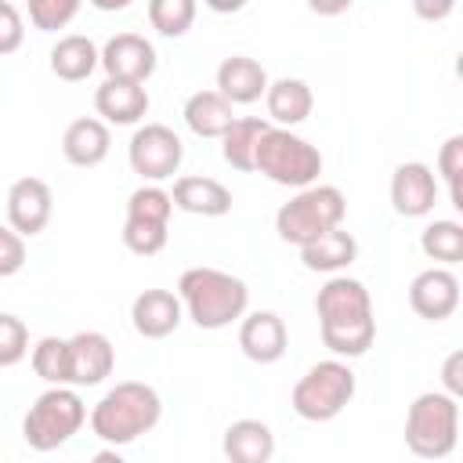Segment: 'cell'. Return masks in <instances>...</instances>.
I'll return each mask as SVG.
<instances>
[{"label": "cell", "instance_id": "obj_1", "mask_svg": "<svg viewBox=\"0 0 463 463\" xmlns=\"http://www.w3.org/2000/svg\"><path fill=\"white\" fill-rule=\"evenodd\" d=\"M315 311H318V329H322V344L340 354V358H358L373 347L376 340V318H373V300L369 289L358 279L347 275H333L318 297H315Z\"/></svg>", "mask_w": 463, "mask_h": 463}, {"label": "cell", "instance_id": "obj_2", "mask_svg": "<svg viewBox=\"0 0 463 463\" xmlns=\"http://www.w3.org/2000/svg\"><path fill=\"white\" fill-rule=\"evenodd\" d=\"M163 416V398L156 387L123 380L90 409V430L105 445H130L141 434H148Z\"/></svg>", "mask_w": 463, "mask_h": 463}, {"label": "cell", "instance_id": "obj_3", "mask_svg": "<svg viewBox=\"0 0 463 463\" xmlns=\"http://www.w3.org/2000/svg\"><path fill=\"white\" fill-rule=\"evenodd\" d=\"M177 297L199 329H224L242 318L250 304L246 282L217 268H188L177 279Z\"/></svg>", "mask_w": 463, "mask_h": 463}, {"label": "cell", "instance_id": "obj_4", "mask_svg": "<svg viewBox=\"0 0 463 463\" xmlns=\"http://www.w3.org/2000/svg\"><path fill=\"white\" fill-rule=\"evenodd\" d=\"M344 213H347V199L336 184H307V188H297V195L279 206L275 232L282 242L300 250L318 235H326L329 228L344 224Z\"/></svg>", "mask_w": 463, "mask_h": 463}, {"label": "cell", "instance_id": "obj_5", "mask_svg": "<svg viewBox=\"0 0 463 463\" xmlns=\"http://www.w3.org/2000/svg\"><path fill=\"white\" fill-rule=\"evenodd\" d=\"M253 170L282 188H307L322 174V152L311 141H304L300 134H293L289 127L268 123V130L257 141Z\"/></svg>", "mask_w": 463, "mask_h": 463}, {"label": "cell", "instance_id": "obj_6", "mask_svg": "<svg viewBox=\"0 0 463 463\" xmlns=\"http://www.w3.org/2000/svg\"><path fill=\"white\" fill-rule=\"evenodd\" d=\"M459 441V398L449 391L420 394L405 412V445L420 459H445Z\"/></svg>", "mask_w": 463, "mask_h": 463}, {"label": "cell", "instance_id": "obj_7", "mask_svg": "<svg viewBox=\"0 0 463 463\" xmlns=\"http://www.w3.org/2000/svg\"><path fill=\"white\" fill-rule=\"evenodd\" d=\"M87 423V405L83 398L69 387V383H51L25 412L22 420V438L29 449L36 452H51L58 445H65L72 434H80V427Z\"/></svg>", "mask_w": 463, "mask_h": 463}, {"label": "cell", "instance_id": "obj_8", "mask_svg": "<svg viewBox=\"0 0 463 463\" xmlns=\"http://www.w3.org/2000/svg\"><path fill=\"white\" fill-rule=\"evenodd\" d=\"M354 398V373L336 362V358H326L318 365H311L297 383H293V394H289V405L300 420H311V423H326V420H336L347 402Z\"/></svg>", "mask_w": 463, "mask_h": 463}, {"label": "cell", "instance_id": "obj_9", "mask_svg": "<svg viewBox=\"0 0 463 463\" xmlns=\"http://www.w3.org/2000/svg\"><path fill=\"white\" fill-rule=\"evenodd\" d=\"M127 156H130V170L141 177V181H166L181 170V159H184V145L181 137L163 127V123H145L134 130L130 145H127Z\"/></svg>", "mask_w": 463, "mask_h": 463}, {"label": "cell", "instance_id": "obj_10", "mask_svg": "<svg viewBox=\"0 0 463 463\" xmlns=\"http://www.w3.org/2000/svg\"><path fill=\"white\" fill-rule=\"evenodd\" d=\"M51 213H54V195H51V184L47 181H40V177H18L11 184V192H7V224L22 239L40 235L51 224Z\"/></svg>", "mask_w": 463, "mask_h": 463}, {"label": "cell", "instance_id": "obj_11", "mask_svg": "<svg viewBox=\"0 0 463 463\" xmlns=\"http://www.w3.org/2000/svg\"><path fill=\"white\" fill-rule=\"evenodd\" d=\"M98 65L105 69L109 80H130V83H145L156 72V47L137 36V33H116L105 47Z\"/></svg>", "mask_w": 463, "mask_h": 463}, {"label": "cell", "instance_id": "obj_12", "mask_svg": "<svg viewBox=\"0 0 463 463\" xmlns=\"http://www.w3.org/2000/svg\"><path fill=\"white\" fill-rule=\"evenodd\" d=\"M438 203V174L427 163H402L391 174V206L398 217H427Z\"/></svg>", "mask_w": 463, "mask_h": 463}, {"label": "cell", "instance_id": "obj_13", "mask_svg": "<svg viewBox=\"0 0 463 463\" xmlns=\"http://www.w3.org/2000/svg\"><path fill=\"white\" fill-rule=\"evenodd\" d=\"M409 304L427 322H445L459 307V279L449 268H427L409 286Z\"/></svg>", "mask_w": 463, "mask_h": 463}, {"label": "cell", "instance_id": "obj_14", "mask_svg": "<svg viewBox=\"0 0 463 463\" xmlns=\"http://www.w3.org/2000/svg\"><path fill=\"white\" fill-rule=\"evenodd\" d=\"M116 369V347L105 333H76L69 336V387H94Z\"/></svg>", "mask_w": 463, "mask_h": 463}, {"label": "cell", "instance_id": "obj_15", "mask_svg": "<svg viewBox=\"0 0 463 463\" xmlns=\"http://www.w3.org/2000/svg\"><path fill=\"white\" fill-rule=\"evenodd\" d=\"M184 318V307H181V297L170 293V289H145L134 297L130 304V322L134 329L145 336V340H163L170 336Z\"/></svg>", "mask_w": 463, "mask_h": 463}, {"label": "cell", "instance_id": "obj_16", "mask_svg": "<svg viewBox=\"0 0 463 463\" xmlns=\"http://www.w3.org/2000/svg\"><path fill=\"white\" fill-rule=\"evenodd\" d=\"M286 344H289V333H286V322L275 311H253L239 326V347L250 362L271 365L286 354Z\"/></svg>", "mask_w": 463, "mask_h": 463}, {"label": "cell", "instance_id": "obj_17", "mask_svg": "<svg viewBox=\"0 0 463 463\" xmlns=\"http://www.w3.org/2000/svg\"><path fill=\"white\" fill-rule=\"evenodd\" d=\"M268 72L257 58H246V54H232L217 65V90L232 101V105H253L264 98L268 90Z\"/></svg>", "mask_w": 463, "mask_h": 463}, {"label": "cell", "instance_id": "obj_18", "mask_svg": "<svg viewBox=\"0 0 463 463\" xmlns=\"http://www.w3.org/2000/svg\"><path fill=\"white\" fill-rule=\"evenodd\" d=\"M94 109L105 123L116 127H130L137 119H145L148 112V90L145 83H130V80H105L94 90Z\"/></svg>", "mask_w": 463, "mask_h": 463}, {"label": "cell", "instance_id": "obj_19", "mask_svg": "<svg viewBox=\"0 0 463 463\" xmlns=\"http://www.w3.org/2000/svg\"><path fill=\"white\" fill-rule=\"evenodd\" d=\"M112 148V134H109V123L98 119V116H80L65 127V137H61V152L72 166H98Z\"/></svg>", "mask_w": 463, "mask_h": 463}, {"label": "cell", "instance_id": "obj_20", "mask_svg": "<svg viewBox=\"0 0 463 463\" xmlns=\"http://www.w3.org/2000/svg\"><path fill=\"white\" fill-rule=\"evenodd\" d=\"M174 206L184 210V213H195V217H224L232 210V192L213 181V177H177L174 181V192H170Z\"/></svg>", "mask_w": 463, "mask_h": 463}, {"label": "cell", "instance_id": "obj_21", "mask_svg": "<svg viewBox=\"0 0 463 463\" xmlns=\"http://www.w3.org/2000/svg\"><path fill=\"white\" fill-rule=\"evenodd\" d=\"M264 105H268V116H271L275 127H289V130H293L297 123H304V119L311 116L315 98H311V87H307L304 80L282 76V80L268 83Z\"/></svg>", "mask_w": 463, "mask_h": 463}, {"label": "cell", "instance_id": "obj_22", "mask_svg": "<svg viewBox=\"0 0 463 463\" xmlns=\"http://www.w3.org/2000/svg\"><path fill=\"white\" fill-rule=\"evenodd\" d=\"M232 463H268L275 456V434L260 420H235L221 441Z\"/></svg>", "mask_w": 463, "mask_h": 463}, {"label": "cell", "instance_id": "obj_23", "mask_svg": "<svg viewBox=\"0 0 463 463\" xmlns=\"http://www.w3.org/2000/svg\"><path fill=\"white\" fill-rule=\"evenodd\" d=\"M354 257H358V242H354V235L344 232L340 224L329 228L326 235H318L315 242L300 246V260H304L307 271H326V275H333V271H344L347 264H354Z\"/></svg>", "mask_w": 463, "mask_h": 463}, {"label": "cell", "instance_id": "obj_24", "mask_svg": "<svg viewBox=\"0 0 463 463\" xmlns=\"http://www.w3.org/2000/svg\"><path fill=\"white\" fill-rule=\"evenodd\" d=\"M184 123L195 137H221L235 123V112L221 90H195L184 101Z\"/></svg>", "mask_w": 463, "mask_h": 463}, {"label": "cell", "instance_id": "obj_25", "mask_svg": "<svg viewBox=\"0 0 463 463\" xmlns=\"http://www.w3.org/2000/svg\"><path fill=\"white\" fill-rule=\"evenodd\" d=\"M98 58H101V51L94 47V40L72 33V36H61L51 47V72L65 83H80L98 69Z\"/></svg>", "mask_w": 463, "mask_h": 463}, {"label": "cell", "instance_id": "obj_26", "mask_svg": "<svg viewBox=\"0 0 463 463\" xmlns=\"http://www.w3.org/2000/svg\"><path fill=\"white\" fill-rule=\"evenodd\" d=\"M268 130V119H257V116H246V119H235L224 134H221V152H224V163L235 166V170H253V156H257V141L260 134Z\"/></svg>", "mask_w": 463, "mask_h": 463}, {"label": "cell", "instance_id": "obj_27", "mask_svg": "<svg viewBox=\"0 0 463 463\" xmlns=\"http://www.w3.org/2000/svg\"><path fill=\"white\" fill-rule=\"evenodd\" d=\"M420 250L438 264H459L463 260V224L459 221H430L420 235Z\"/></svg>", "mask_w": 463, "mask_h": 463}, {"label": "cell", "instance_id": "obj_28", "mask_svg": "<svg viewBox=\"0 0 463 463\" xmlns=\"http://www.w3.org/2000/svg\"><path fill=\"white\" fill-rule=\"evenodd\" d=\"M166 235H170V221H152L134 213H127L123 221V246L137 257H156L166 246Z\"/></svg>", "mask_w": 463, "mask_h": 463}, {"label": "cell", "instance_id": "obj_29", "mask_svg": "<svg viewBox=\"0 0 463 463\" xmlns=\"http://www.w3.org/2000/svg\"><path fill=\"white\" fill-rule=\"evenodd\" d=\"M195 7L199 0H148V22L159 36H184L195 22Z\"/></svg>", "mask_w": 463, "mask_h": 463}, {"label": "cell", "instance_id": "obj_30", "mask_svg": "<svg viewBox=\"0 0 463 463\" xmlns=\"http://www.w3.org/2000/svg\"><path fill=\"white\" fill-rule=\"evenodd\" d=\"M33 373L47 383H69V340L43 336L33 347Z\"/></svg>", "mask_w": 463, "mask_h": 463}, {"label": "cell", "instance_id": "obj_31", "mask_svg": "<svg viewBox=\"0 0 463 463\" xmlns=\"http://www.w3.org/2000/svg\"><path fill=\"white\" fill-rule=\"evenodd\" d=\"M83 0H29V22L40 33H58L80 14Z\"/></svg>", "mask_w": 463, "mask_h": 463}, {"label": "cell", "instance_id": "obj_32", "mask_svg": "<svg viewBox=\"0 0 463 463\" xmlns=\"http://www.w3.org/2000/svg\"><path fill=\"white\" fill-rule=\"evenodd\" d=\"M127 213H134V217H152V221H170V213H174V199H170V192H163L159 184H141V188H134L130 192V199H127Z\"/></svg>", "mask_w": 463, "mask_h": 463}, {"label": "cell", "instance_id": "obj_33", "mask_svg": "<svg viewBox=\"0 0 463 463\" xmlns=\"http://www.w3.org/2000/svg\"><path fill=\"white\" fill-rule=\"evenodd\" d=\"M438 174L449 184V199L456 210H463V192H459V174H463V134H452L441 152H438Z\"/></svg>", "mask_w": 463, "mask_h": 463}, {"label": "cell", "instance_id": "obj_34", "mask_svg": "<svg viewBox=\"0 0 463 463\" xmlns=\"http://www.w3.org/2000/svg\"><path fill=\"white\" fill-rule=\"evenodd\" d=\"M29 354V329L14 315H0V369L18 365Z\"/></svg>", "mask_w": 463, "mask_h": 463}, {"label": "cell", "instance_id": "obj_35", "mask_svg": "<svg viewBox=\"0 0 463 463\" xmlns=\"http://www.w3.org/2000/svg\"><path fill=\"white\" fill-rule=\"evenodd\" d=\"M22 40H25V22H22L18 7L7 4V0H0V58L4 54H14L22 47Z\"/></svg>", "mask_w": 463, "mask_h": 463}, {"label": "cell", "instance_id": "obj_36", "mask_svg": "<svg viewBox=\"0 0 463 463\" xmlns=\"http://www.w3.org/2000/svg\"><path fill=\"white\" fill-rule=\"evenodd\" d=\"M22 264H25V239L14 228H4L0 224V279L18 275Z\"/></svg>", "mask_w": 463, "mask_h": 463}, {"label": "cell", "instance_id": "obj_37", "mask_svg": "<svg viewBox=\"0 0 463 463\" xmlns=\"http://www.w3.org/2000/svg\"><path fill=\"white\" fill-rule=\"evenodd\" d=\"M441 383H445V391H449L452 398H459V394H463V351H452V354L445 358Z\"/></svg>", "mask_w": 463, "mask_h": 463}, {"label": "cell", "instance_id": "obj_38", "mask_svg": "<svg viewBox=\"0 0 463 463\" xmlns=\"http://www.w3.org/2000/svg\"><path fill=\"white\" fill-rule=\"evenodd\" d=\"M412 11L423 22H445L456 11V0H412Z\"/></svg>", "mask_w": 463, "mask_h": 463}, {"label": "cell", "instance_id": "obj_39", "mask_svg": "<svg viewBox=\"0 0 463 463\" xmlns=\"http://www.w3.org/2000/svg\"><path fill=\"white\" fill-rule=\"evenodd\" d=\"M354 0H307V7L315 11V14H322V18H333V14H344L347 7H351Z\"/></svg>", "mask_w": 463, "mask_h": 463}, {"label": "cell", "instance_id": "obj_40", "mask_svg": "<svg viewBox=\"0 0 463 463\" xmlns=\"http://www.w3.org/2000/svg\"><path fill=\"white\" fill-rule=\"evenodd\" d=\"M213 14H235V11H242L250 0H203Z\"/></svg>", "mask_w": 463, "mask_h": 463}, {"label": "cell", "instance_id": "obj_41", "mask_svg": "<svg viewBox=\"0 0 463 463\" xmlns=\"http://www.w3.org/2000/svg\"><path fill=\"white\" fill-rule=\"evenodd\" d=\"M98 11H127L134 0H90Z\"/></svg>", "mask_w": 463, "mask_h": 463}, {"label": "cell", "instance_id": "obj_42", "mask_svg": "<svg viewBox=\"0 0 463 463\" xmlns=\"http://www.w3.org/2000/svg\"><path fill=\"white\" fill-rule=\"evenodd\" d=\"M94 463H119V452H116V445H112V449H105V452H98V456H94Z\"/></svg>", "mask_w": 463, "mask_h": 463}]
</instances>
